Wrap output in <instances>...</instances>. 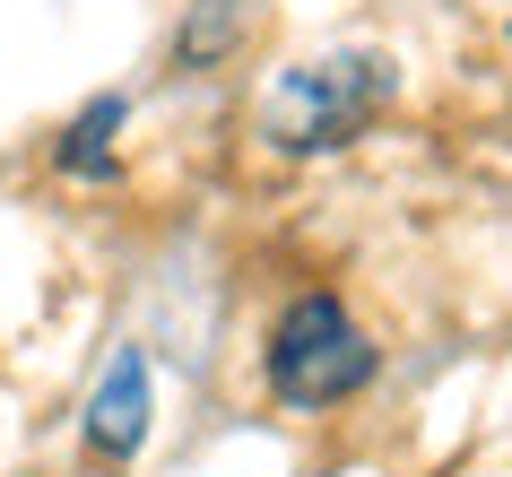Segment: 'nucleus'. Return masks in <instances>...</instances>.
<instances>
[{
	"label": "nucleus",
	"instance_id": "f257e3e1",
	"mask_svg": "<svg viewBox=\"0 0 512 477\" xmlns=\"http://www.w3.org/2000/svg\"><path fill=\"white\" fill-rule=\"evenodd\" d=\"M391 105V61L382 53H322V61H296L287 79L270 87V113H261V131L278 148H348L374 113Z\"/></svg>",
	"mask_w": 512,
	"mask_h": 477
},
{
	"label": "nucleus",
	"instance_id": "f03ea898",
	"mask_svg": "<svg viewBox=\"0 0 512 477\" xmlns=\"http://www.w3.org/2000/svg\"><path fill=\"white\" fill-rule=\"evenodd\" d=\"M365 382H374V347L348 321V304L339 295H296L270 330V391L287 408H330Z\"/></svg>",
	"mask_w": 512,
	"mask_h": 477
},
{
	"label": "nucleus",
	"instance_id": "7ed1b4c3",
	"mask_svg": "<svg viewBox=\"0 0 512 477\" xmlns=\"http://www.w3.org/2000/svg\"><path fill=\"white\" fill-rule=\"evenodd\" d=\"M87 443L113 451V460L148 443V356H139V347H113L105 382H96V399H87Z\"/></svg>",
	"mask_w": 512,
	"mask_h": 477
},
{
	"label": "nucleus",
	"instance_id": "20e7f679",
	"mask_svg": "<svg viewBox=\"0 0 512 477\" xmlns=\"http://www.w3.org/2000/svg\"><path fill=\"white\" fill-rule=\"evenodd\" d=\"M113 131H122V96H96V105L70 122V139H61V165H70V174H105L113 165Z\"/></svg>",
	"mask_w": 512,
	"mask_h": 477
},
{
	"label": "nucleus",
	"instance_id": "39448f33",
	"mask_svg": "<svg viewBox=\"0 0 512 477\" xmlns=\"http://www.w3.org/2000/svg\"><path fill=\"white\" fill-rule=\"evenodd\" d=\"M235 35H243V0H200V9H191V27H183V61L226 53Z\"/></svg>",
	"mask_w": 512,
	"mask_h": 477
}]
</instances>
